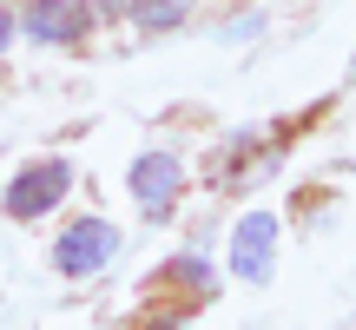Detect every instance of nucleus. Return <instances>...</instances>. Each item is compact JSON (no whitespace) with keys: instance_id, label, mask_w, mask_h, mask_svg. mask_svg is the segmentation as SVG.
I'll use <instances>...</instances> for the list:
<instances>
[{"instance_id":"f257e3e1","label":"nucleus","mask_w":356,"mask_h":330,"mask_svg":"<svg viewBox=\"0 0 356 330\" xmlns=\"http://www.w3.org/2000/svg\"><path fill=\"white\" fill-rule=\"evenodd\" d=\"M113 258H119V225H106V218H79V225H66L60 244H53L60 278H92V271H106Z\"/></svg>"},{"instance_id":"423d86ee","label":"nucleus","mask_w":356,"mask_h":330,"mask_svg":"<svg viewBox=\"0 0 356 330\" xmlns=\"http://www.w3.org/2000/svg\"><path fill=\"white\" fill-rule=\"evenodd\" d=\"M92 20H126V13H139V0H86Z\"/></svg>"},{"instance_id":"7ed1b4c3","label":"nucleus","mask_w":356,"mask_h":330,"mask_svg":"<svg viewBox=\"0 0 356 330\" xmlns=\"http://www.w3.org/2000/svg\"><path fill=\"white\" fill-rule=\"evenodd\" d=\"M178 191H185V165H178V152H139V159H132V198L145 205V218H165L178 205Z\"/></svg>"},{"instance_id":"0eeeda50","label":"nucleus","mask_w":356,"mask_h":330,"mask_svg":"<svg viewBox=\"0 0 356 330\" xmlns=\"http://www.w3.org/2000/svg\"><path fill=\"white\" fill-rule=\"evenodd\" d=\"M7 40H13V20H7V13H0V53H7Z\"/></svg>"},{"instance_id":"1a4fd4ad","label":"nucleus","mask_w":356,"mask_h":330,"mask_svg":"<svg viewBox=\"0 0 356 330\" xmlns=\"http://www.w3.org/2000/svg\"><path fill=\"white\" fill-rule=\"evenodd\" d=\"M139 7H145V0H139Z\"/></svg>"},{"instance_id":"6e6552de","label":"nucleus","mask_w":356,"mask_h":330,"mask_svg":"<svg viewBox=\"0 0 356 330\" xmlns=\"http://www.w3.org/2000/svg\"><path fill=\"white\" fill-rule=\"evenodd\" d=\"M33 7H60V0H33Z\"/></svg>"},{"instance_id":"f03ea898","label":"nucleus","mask_w":356,"mask_h":330,"mask_svg":"<svg viewBox=\"0 0 356 330\" xmlns=\"http://www.w3.org/2000/svg\"><path fill=\"white\" fill-rule=\"evenodd\" d=\"M66 185H73V165H66V159L26 165V172L7 185V218H20V225H26V218H47L53 205L66 198Z\"/></svg>"},{"instance_id":"20e7f679","label":"nucleus","mask_w":356,"mask_h":330,"mask_svg":"<svg viewBox=\"0 0 356 330\" xmlns=\"http://www.w3.org/2000/svg\"><path fill=\"white\" fill-rule=\"evenodd\" d=\"M270 251H277V218L270 212H244L238 231H231V271L244 284H264L270 278Z\"/></svg>"},{"instance_id":"39448f33","label":"nucleus","mask_w":356,"mask_h":330,"mask_svg":"<svg viewBox=\"0 0 356 330\" xmlns=\"http://www.w3.org/2000/svg\"><path fill=\"white\" fill-rule=\"evenodd\" d=\"M86 26H92L86 0H60V7H33L26 13V33H33L40 47H66V40H79Z\"/></svg>"}]
</instances>
